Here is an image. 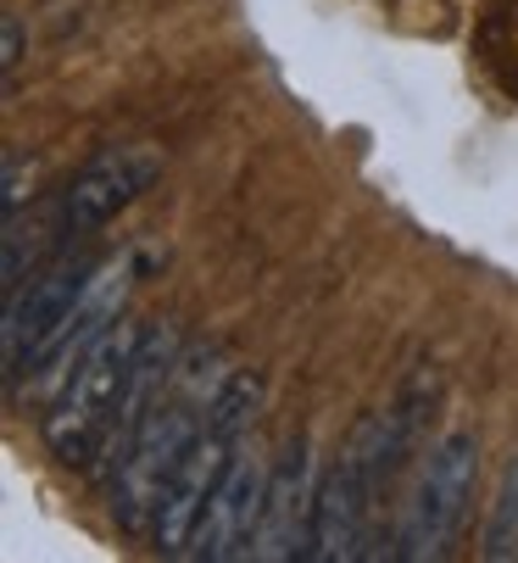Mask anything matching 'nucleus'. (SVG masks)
Returning <instances> with one entry per match:
<instances>
[{"label":"nucleus","mask_w":518,"mask_h":563,"mask_svg":"<svg viewBox=\"0 0 518 563\" xmlns=\"http://www.w3.org/2000/svg\"><path fill=\"white\" fill-rule=\"evenodd\" d=\"M436 401V379H412L390 408L368 413L352 441L340 446V463L323 474L318 486V519H312V552L318 563H352L374 552V519H379V497L390 492V479L401 468V457L412 452L423 413Z\"/></svg>","instance_id":"f257e3e1"},{"label":"nucleus","mask_w":518,"mask_h":563,"mask_svg":"<svg viewBox=\"0 0 518 563\" xmlns=\"http://www.w3.org/2000/svg\"><path fill=\"white\" fill-rule=\"evenodd\" d=\"M140 341H145V324L118 318V324L73 363V374L56 385V401L45 413V446L67 468H96V463L107 468L118 413H123V396H129V379H134V363H140Z\"/></svg>","instance_id":"f03ea898"},{"label":"nucleus","mask_w":518,"mask_h":563,"mask_svg":"<svg viewBox=\"0 0 518 563\" xmlns=\"http://www.w3.org/2000/svg\"><path fill=\"white\" fill-rule=\"evenodd\" d=\"M256 408H263V379L245 374V368H229L223 390L212 396V408L190 441V452L179 457V468H173L167 492H162V508H156V552L167 558H190V536L212 503V492L223 486V474L234 463V452L245 446L251 424H256Z\"/></svg>","instance_id":"7ed1b4c3"},{"label":"nucleus","mask_w":518,"mask_h":563,"mask_svg":"<svg viewBox=\"0 0 518 563\" xmlns=\"http://www.w3.org/2000/svg\"><path fill=\"white\" fill-rule=\"evenodd\" d=\"M474 479H480V441L469 430H452L429 446L423 474L401 508L396 525V558L401 563H436L452 552L463 519H469V497H474Z\"/></svg>","instance_id":"20e7f679"},{"label":"nucleus","mask_w":518,"mask_h":563,"mask_svg":"<svg viewBox=\"0 0 518 563\" xmlns=\"http://www.w3.org/2000/svg\"><path fill=\"white\" fill-rule=\"evenodd\" d=\"M162 174V156L151 145H107L101 156H90L73 185L62 190V207H56V234L73 240L78 234H96L101 223H112L123 207H134Z\"/></svg>","instance_id":"39448f33"},{"label":"nucleus","mask_w":518,"mask_h":563,"mask_svg":"<svg viewBox=\"0 0 518 563\" xmlns=\"http://www.w3.org/2000/svg\"><path fill=\"white\" fill-rule=\"evenodd\" d=\"M268 457L256 446V435H245V446L234 452L223 486L212 492L196 536H190V558H212V563H229V558H251L256 547V525H263V503H268Z\"/></svg>","instance_id":"423d86ee"},{"label":"nucleus","mask_w":518,"mask_h":563,"mask_svg":"<svg viewBox=\"0 0 518 563\" xmlns=\"http://www.w3.org/2000/svg\"><path fill=\"white\" fill-rule=\"evenodd\" d=\"M96 263H73L62 257L56 268H45L40 279H29V290H12L7 296V330H0V357H7V385L23 374V368H40L56 324L67 318V307L84 296Z\"/></svg>","instance_id":"0eeeda50"},{"label":"nucleus","mask_w":518,"mask_h":563,"mask_svg":"<svg viewBox=\"0 0 518 563\" xmlns=\"http://www.w3.org/2000/svg\"><path fill=\"white\" fill-rule=\"evenodd\" d=\"M312 519H318V463H312V441L301 435L285 446V457L268 474V503H263V525H256L251 558H263V563L307 558Z\"/></svg>","instance_id":"6e6552de"},{"label":"nucleus","mask_w":518,"mask_h":563,"mask_svg":"<svg viewBox=\"0 0 518 563\" xmlns=\"http://www.w3.org/2000/svg\"><path fill=\"white\" fill-rule=\"evenodd\" d=\"M485 558L491 563H518V457H507V468H502L491 525H485Z\"/></svg>","instance_id":"1a4fd4ad"},{"label":"nucleus","mask_w":518,"mask_h":563,"mask_svg":"<svg viewBox=\"0 0 518 563\" xmlns=\"http://www.w3.org/2000/svg\"><path fill=\"white\" fill-rule=\"evenodd\" d=\"M34 163H23V151H7V196H0V212H7V223L23 212V201L34 196Z\"/></svg>","instance_id":"9d476101"},{"label":"nucleus","mask_w":518,"mask_h":563,"mask_svg":"<svg viewBox=\"0 0 518 563\" xmlns=\"http://www.w3.org/2000/svg\"><path fill=\"white\" fill-rule=\"evenodd\" d=\"M18 62H23V23L7 12L0 18V67H7V78L18 73Z\"/></svg>","instance_id":"9b49d317"}]
</instances>
